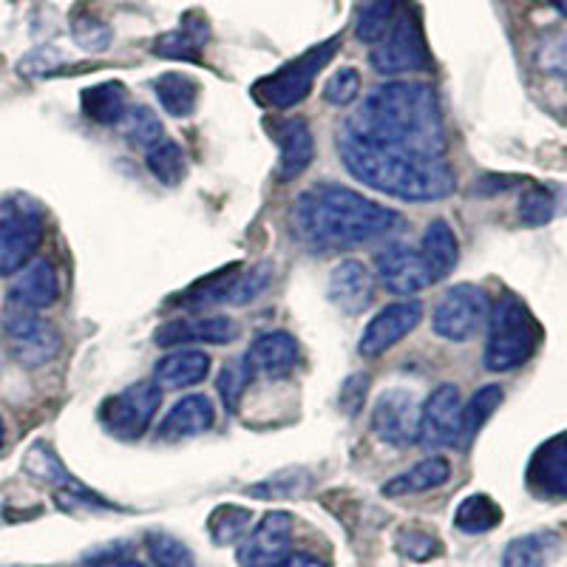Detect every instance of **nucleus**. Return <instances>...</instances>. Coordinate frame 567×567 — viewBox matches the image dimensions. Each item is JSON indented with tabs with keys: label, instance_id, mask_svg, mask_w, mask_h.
Returning <instances> with one entry per match:
<instances>
[{
	"label": "nucleus",
	"instance_id": "obj_38",
	"mask_svg": "<svg viewBox=\"0 0 567 567\" xmlns=\"http://www.w3.org/2000/svg\"><path fill=\"white\" fill-rule=\"evenodd\" d=\"M250 372L245 367V358L239 361H230L225 369L219 372V381H216V389H219V398L225 403L227 412H236L241 403V394H245L247 383H250Z\"/></svg>",
	"mask_w": 567,
	"mask_h": 567
},
{
	"label": "nucleus",
	"instance_id": "obj_47",
	"mask_svg": "<svg viewBox=\"0 0 567 567\" xmlns=\"http://www.w3.org/2000/svg\"><path fill=\"white\" fill-rule=\"evenodd\" d=\"M7 443V429H3V420H0V449Z\"/></svg>",
	"mask_w": 567,
	"mask_h": 567
},
{
	"label": "nucleus",
	"instance_id": "obj_18",
	"mask_svg": "<svg viewBox=\"0 0 567 567\" xmlns=\"http://www.w3.org/2000/svg\"><path fill=\"white\" fill-rule=\"evenodd\" d=\"M528 485L545 499H567V437H554L534 454Z\"/></svg>",
	"mask_w": 567,
	"mask_h": 567
},
{
	"label": "nucleus",
	"instance_id": "obj_30",
	"mask_svg": "<svg viewBox=\"0 0 567 567\" xmlns=\"http://www.w3.org/2000/svg\"><path fill=\"white\" fill-rule=\"evenodd\" d=\"M499 523H503V508L485 494L465 496L457 505V514H454V525L463 534H488Z\"/></svg>",
	"mask_w": 567,
	"mask_h": 567
},
{
	"label": "nucleus",
	"instance_id": "obj_13",
	"mask_svg": "<svg viewBox=\"0 0 567 567\" xmlns=\"http://www.w3.org/2000/svg\"><path fill=\"white\" fill-rule=\"evenodd\" d=\"M290 542L292 516L284 511H270L239 548L241 567H276L284 556H290Z\"/></svg>",
	"mask_w": 567,
	"mask_h": 567
},
{
	"label": "nucleus",
	"instance_id": "obj_3",
	"mask_svg": "<svg viewBox=\"0 0 567 567\" xmlns=\"http://www.w3.org/2000/svg\"><path fill=\"white\" fill-rule=\"evenodd\" d=\"M542 341L539 321L516 296H503L488 318L483 363L488 372H514L528 363Z\"/></svg>",
	"mask_w": 567,
	"mask_h": 567
},
{
	"label": "nucleus",
	"instance_id": "obj_42",
	"mask_svg": "<svg viewBox=\"0 0 567 567\" xmlns=\"http://www.w3.org/2000/svg\"><path fill=\"white\" fill-rule=\"evenodd\" d=\"M398 550L414 561H429L440 554V542L425 530H403L398 539Z\"/></svg>",
	"mask_w": 567,
	"mask_h": 567
},
{
	"label": "nucleus",
	"instance_id": "obj_16",
	"mask_svg": "<svg viewBox=\"0 0 567 567\" xmlns=\"http://www.w3.org/2000/svg\"><path fill=\"white\" fill-rule=\"evenodd\" d=\"M278 145V182H292L316 159V136L301 116L284 120L272 128Z\"/></svg>",
	"mask_w": 567,
	"mask_h": 567
},
{
	"label": "nucleus",
	"instance_id": "obj_46",
	"mask_svg": "<svg viewBox=\"0 0 567 567\" xmlns=\"http://www.w3.org/2000/svg\"><path fill=\"white\" fill-rule=\"evenodd\" d=\"M550 3H554V7L567 18V0H550Z\"/></svg>",
	"mask_w": 567,
	"mask_h": 567
},
{
	"label": "nucleus",
	"instance_id": "obj_33",
	"mask_svg": "<svg viewBox=\"0 0 567 567\" xmlns=\"http://www.w3.org/2000/svg\"><path fill=\"white\" fill-rule=\"evenodd\" d=\"M252 514L247 508H239V505H219V508L210 514V539L216 545H233V542H239L241 536L247 534L250 528Z\"/></svg>",
	"mask_w": 567,
	"mask_h": 567
},
{
	"label": "nucleus",
	"instance_id": "obj_26",
	"mask_svg": "<svg viewBox=\"0 0 567 567\" xmlns=\"http://www.w3.org/2000/svg\"><path fill=\"white\" fill-rule=\"evenodd\" d=\"M452 477V465L445 457H429L420 460L417 465H412L409 471L398 474V477L389 480L383 485V494L386 496H409V494H423V491H434L443 483H449Z\"/></svg>",
	"mask_w": 567,
	"mask_h": 567
},
{
	"label": "nucleus",
	"instance_id": "obj_29",
	"mask_svg": "<svg viewBox=\"0 0 567 567\" xmlns=\"http://www.w3.org/2000/svg\"><path fill=\"white\" fill-rule=\"evenodd\" d=\"M499 403H503V386H483L474 392V398L468 400L463 406V420H460V443L463 449H468L471 443H474V437H477L480 432H483V425L488 423L491 414L499 409Z\"/></svg>",
	"mask_w": 567,
	"mask_h": 567
},
{
	"label": "nucleus",
	"instance_id": "obj_36",
	"mask_svg": "<svg viewBox=\"0 0 567 567\" xmlns=\"http://www.w3.org/2000/svg\"><path fill=\"white\" fill-rule=\"evenodd\" d=\"M123 134L128 136L134 145L151 148V145H156V142L162 140V123L156 120V114L148 105H136V109H131L128 114H125Z\"/></svg>",
	"mask_w": 567,
	"mask_h": 567
},
{
	"label": "nucleus",
	"instance_id": "obj_15",
	"mask_svg": "<svg viewBox=\"0 0 567 567\" xmlns=\"http://www.w3.org/2000/svg\"><path fill=\"white\" fill-rule=\"evenodd\" d=\"M298 341L290 332H265L252 341V347L245 354V367L250 378H287L298 363Z\"/></svg>",
	"mask_w": 567,
	"mask_h": 567
},
{
	"label": "nucleus",
	"instance_id": "obj_6",
	"mask_svg": "<svg viewBox=\"0 0 567 567\" xmlns=\"http://www.w3.org/2000/svg\"><path fill=\"white\" fill-rule=\"evenodd\" d=\"M43 241V210L29 196H7L0 202V276H14Z\"/></svg>",
	"mask_w": 567,
	"mask_h": 567
},
{
	"label": "nucleus",
	"instance_id": "obj_10",
	"mask_svg": "<svg viewBox=\"0 0 567 567\" xmlns=\"http://www.w3.org/2000/svg\"><path fill=\"white\" fill-rule=\"evenodd\" d=\"M420 412L423 406L412 392L386 389L374 403L372 432L392 449H409L420 443Z\"/></svg>",
	"mask_w": 567,
	"mask_h": 567
},
{
	"label": "nucleus",
	"instance_id": "obj_39",
	"mask_svg": "<svg viewBox=\"0 0 567 567\" xmlns=\"http://www.w3.org/2000/svg\"><path fill=\"white\" fill-rule=\"evenodd\" d=\"M358 94H361V74H358V69H349V65L338 69L327 80V85H323V100L329 105H338V109L352 105L358 100Z\"/></svg>",
	"mask_w": 567,
	"mask_h": 567
},
{
	"label": "nucleus",
	"instance_id": "obj_37",
	"mask_svg": "<svg viewBox=\"0 0 567 567\" xmlns=\"http://www.w3.org/2000/svg\"><path fill=\"white\" fill-rule=\"evenodd\" d=\"M270 284V265H256L250 270H239V276L233 278L230 292H227V303L245 307V303L256 301Z\"/></svg>",
	"mask_w": 567,
	"mask_h": 567
},
{
	"label": "nucleus",
	"instance_id": "obj_45",
	"mask_svg": "<svg viewBox=\"0 0 567 567\" xmlns=\"http://www.w3.org/2000/svg\"><path fill=\"white\" fill-rule=\"evenodd\" d=\"M97 567H145V565H140V561H134V559H123V556H116V559L103 561V565H97Z\"/></svg>",
	"mask_w": 567,
	"mask_h": 567
},
{
	"label": "nucleus",
	"instance_id": "obj_2",
	"mask_svg": "<svg viewBox=\"0 0 567 567\" xmlns=\"http://www.w3.org/2000/svg\"><path fill=\"white\" fill-rule=\"evenodd\" d=\"M290 225L303 247L323 252L369 245L403 225V219L343 185H316L296 199Z\"/></svg>",
	"mask_w": 567,
	"mask_h": 567
},
{
	"label": "nucleus",
	"instance_id": "obj_22",
	"mask_svg": "<svg viewBox=\"0 0 567 567\" xmlns=\"http://www.w3.org/2000/svg\"><path fill=\"white\" fill-rule=\"evenodd\" d=\"M210 374V354L202 349H176L159 358L154 367V383L159 389H190Z\"/></svg>",
	"mask_w": 567,
	"mask_h": 567
},
{
	"label": "nucleus",
	"instance_id": "obj_12",
	"mask_svg": "<svg viewBox=\"0 0 567 567\" xmlns=\"http://www.w3.org/2000/svg\"><path fill=\"white\" fill-rule=\"evenodd\" d=\"M460 420H463V398L454 383L434 389L420 412V443L440 449V445L460 443Z\"/></svg>",
	"mask_w": 567,
	"mask_h": 567
},
{
	"label": "nucleus",
	"instance_id": "obj_32",
	"mask_svg": "<svg viewBox=\"0 0 567 567\" xmlns=\"http://www.w3.org/2000/svg\"><path fill=\"white\" fill-rule=\"evenodd\" d=\"M556 548L554 534H528L505 548V567H542Z\"/></svg>",
	"mask_w": 567,
	"mask_h": 567
},
{
	"label": "nucleus",
	"instance_id": "obj_24",
	"mask_svg": "<svg viewBox=\"0 0 567 567\" xmlns=\"http://www.w3.org/2000/svg\"><path fill=\"white\" fill-rule=\"evenodd\" d=\"M420 256H423L425 267L432 272V281L452 276L460 261V245L449 221L437 219L425 227L423 241H420Z\"/></svg>",
	"mask_w": 567,
	"mask_h": 567
},
{
	"label": "nucleus",
	"instance_id": "obj_31",
	"mask_svg": "<svg viewBox=\"0 0 567 567\" xmlns=\"http://www.w3.org/2000/svg\"><path fill=\"white\" fill-rule=\"evenodd\" d=\"M145 165H148L151 174L162 182V185L176 187L185 179L187 159L185 151H182L179 142L174 140H159L156 145H151L148 154H145Z\"/></svg>",
	"mask_w": 567,
	"mask_h": 567
},
{
	"label": "nucleus",
	"instance_id": "obj_5",
	"mask_svg": "<svg viewBox=\"0 0 567 567\" xmlns=\"http://www.w3.org/2000/svg\"><path fill=\"white\" fill-rule=\"evenodd\" d=\"M369 63L378 74H406V71L432 69V54L425 45L423 20L417 3H403L392 29L381 43H374Z\"/></svg>",
	"mask_w": 567,
	"mask_h": 567
},
{
	"label": "nucleus",
	"instance_id": "obj_43",
	"mask_svg": "<svg viewBox=\"0 0 567 567\" xmlns=\"http://www.w3.org/2000/svg\"><path fill=\"white\" fill-rule=\"evenodd\" d=\"M367 392H369V378L367 374H354V378H349L347 383H343L341 389V409L347 414H358L363 406V400H367Z\"/></svg>",
	"mask_w": 567,
	"mask_h": 567
},
{
	"label": "nucleus",
	"instance_id": "obj_44",
	"mask_svg": "<svg viewBox=\"0 0 567 567\" xmlns=\"http://www.w3.org/2000/svg\"><path fill=\"white\" fill-rule=\"evenodd\" d=\"M276 567H327V561L316 559V556L310 554H290V556H284Z\"/></svg>",
	"mask_w": 567,
	"mask_h": 567
},
{
	"label": "nucleus",
	"instance_id": "obj_21",
	"mask_svg": "<svg viewBox=\"0 0 567 567\" xmlns=\"http://www.w3.org/2000/svg\"><path fill=\"white\" fill-rule=\"evenodd\" d=\"M216 423V406L207 394H187L171 412L165 414L159 425L162 440H185L205 434L210 425Z\"/></svg>",
	"mask_w": 567,
	"mask_h": 567
},
{
	"label": "nucleus",
	"instance_id": "obj_11",
	"mask_svg": "<svg viewBox=\"0 0 567 567\" xmlns=\"http://www.w3.org/2000/svg\"><path fill=\"white\" fill-rule=\"evenodd\" d=\"M420 321H423V303L420 301L389 303L367 323L358 349H361L363 358H378V354L392 349L398 341L412 336Z\"/></svg>",
	"mask_w": 567,
	"mask_h": 567
},
{
	"label": "nucleus",
	"instance_id": "obj_20",
	"mask_svg": "<svg viewBox=\"0 0 567 567\" xmlns=\"http://www.w3.org/2000/svg\"><path fill=\"white\" fill-rule=\"evenodd\" d=\"M58 270H54L52 261L38 258V261H32V265H27L20 270L18 281H14L12 290H9V303H12V307H20V310L40 312L58 301Z\"/></svg>",
	"mask_w": 567,
	"mask_h": 567
},
{
	"label": "nucleus",
	"instance_id": "obj_25",
	"mask_svg": "<svg viewBox=\"0 0 567 567\" xmlns=\"http://www.w3.org/2000/svg\"><path fill=\"white\" fill-rule=\"evenodd\" d=\"M80 109L97 125H116L123 123L128 114V91L123 83L109 80V83L91 85L80 94Z\"/></svg>",
	"mask_w": 567,
	"mask_h": 567
},
{
	"label": "nucleus",
	"instance_id": "obj_19",
	"mask_svg": "<svg viewBox=\"0 0 567 567\" xmlns=\"http://www.w3.org/2000/svg\"><path fill=\"white\" fill-rule=\"evenodd\" d=\"M374 298V278L361 261H341L336 270L329 272V301L347 316H358L372 303Z\"/></svg>",
	"mask_w": 567,
	"mask_h": 567
},
{
	"label": "nucleus",
	"instance_id": "obj_27",
	"mask_svg": "<svg viewBox=\"0 0 567 567\" xmlns=\"http://www.w3.org/2000/svg\"><path fill=\"white\" fill-rule=\"evenodd\" d=\"M154 94L162 103V109L168 111L176 120H185L196 111V100H199V83L194 78H187L182 71H168L162 78L154 80Z\"/></svg>",
	"mask_w": 567,
	"mask_h": 567
},
{
	"label": "nucleus",
	"instance_id": "obj_7",
	"mask_svg": "<svg viewBox=\"0 0 567 567\" xmlns=\"http://www.w3.org/2000/svg\"><path fill=\"white\" fill-rule=\"evenodd\" d=\"M488 296L477 284H454L434 307L432 327L445 341H468L488 321Z\"/></svg>",
	"mask_w": 567,
	"mask_h": 567
},
{
	"label": "nucleus",
	"instance_id": "obj_4",
	"mask_svg": "<svg viewBox=\"0 0 567 567\" xmlns=\"http://www.w3.org/2000/svg\"><path fill=\"white\" fill-rule=\"evenodd\" d=\"M341 49V38L323 40V43L312 45L310 52H303L301 58L284 63L281 69H276L272 74H267L265 80H258L252 85V97L258 100L267 109H292V105L303 103L310 97V89L316 83V78L327 69V63L338 54Z\"/></svg>",
	"mask_w": 567,
	"mask_h": 567
},
{
	"label": "nucleus",
	"instance_id": "obj_8",
	"mask_svg": "<svg viewBox=\"0 0 567 567\" xmlns=\"http://www.w3.org/2000/svg\"><path fill=\"white\" fill-rule=\"evenodd\" d=\"M162 403V389L156 383H134L123 392L111 394L100 406V423L116 440H140L148 432L151 420Z\"/></svg>",
	"mask_w": 567,
	"mask_h": 567
},
{
	"label": "nucleus",
	"instance_id": "obj_40",
	"mask_svg": "<svg viewBox=\"0 0 567 567\" xmlns=\"http://www.w3.org/2000/svg\"><path fill=\"white\" fill-rule=\"evenodd\" d=\"M554 210H556V202L548 187H539V185L528 187V190L523 194V199H519V219L530 227L550 221Z\"/></svg>",
	"mask_w": 567,
	"mask_h": 567
},
{
	"label": "nucleus",
	"instance_id": "obj_23",
	"mask_svg": "<svg viewBox=\"0 0 567 567\" xmlns=\"http://www.w3.org/2000/svg\"><path fill=\"white\" fill-rule=\"evenodd\" d=\"M207 40H210V27H207V20L202 18V14L190 12L182 18L179 29L156 38L154 52L159 54V58L190 60V63H196V60L202 58V49H205Z\"/></svg>",
	"mask_w": 567,
	"mask_h": 567
},
{
	"label": "nucleus",
	"instance_id": "obj_1",
	"mask_svg": "<svg viewBox=\"0 0 567 567\" xmlns=\"http://www.w3.org/2000/svg\"><path fill=\"white\" fill-rule=\"evenodd\" d=\"M338 154L354 179L394 199L437 202L457 187L437 94L414 80L378 85L363 97L343 120Z\"/></svg>",
	"mask_w": 567,
	"mask_h": 567
},
{
	"label": "nucleus",
	"instance_id": "obj_9",
	"mask_svg": "<svg viewBox=\"0 0 567 567\" xmlns=\"http://www.w3.org/2000/svg\"><path fill=\"white\" fill-rule=\"evenodd\" d=\"M3 336H7L12 358L27 369L49 363L60 352L58 329L32 310H20L9 303L3 312Z\"/></svg>",
	"mask_w": 567,
	"mask_h": 567
},
{
	"label": "nucleus",
	"instance_id": "obj_28",
	"mask_svg": "<svg viewBox=\"0 0 567 567\" xmlns=\"http://www.w3.org/2000/svg\"><path fill=\"white\" fill-rule=\"evenodd\" d=\"M403 0H363L354 12V38L361 43H381L392 29Z\"/></svg>",
	"mask_w": 567,
	"mask_h": 567
},
{
	"label": "nucleus",
	"instance_id": "obj_17",
	"mask_svg": "<svg viewBox=\"0 0 567 567\" xmlns=\"http://www.w3.org/2000/svg\"><path fill=\"white\" fill-rule=\"evenodd\" d=\"M236 338H239V323L227 316L168 321L154 332V341L159 347H179V343H230Z\"/></svg>",
	"mask_w": 567,
	"mask_h": 567
},
{
	"label": "nucleus",
	"instance_id": "obj_14",
	"mask_svg": "<svg viewBox=\"0 0 567 567\" xmlns=\"http://www.w3.org/2000/svg\"><path fill=\"white\" fill-rule=\"evenodd\" d=\"M374 270H378L383 287L394 296H417L429 284H434L420 250L409 245H392L378 252Z\"/></svg>",
	"mask_w": 567,
	"mask_h": 567
},
{
	"label": "nucleus",
	"instance_id": "obj_34",
	"mask_svg": "<svg viewBox=\"0 0 567 567\" xmlns=\"http://www.w3.org/2000/svg\"><path fill=\"white\" fill-rule=\"evenodd\" d=\"M312 477L310 471L303 468H287V471H278L276 477L265 480V483L252 485L247 488L250 496H261V499H287V496H298L303 491L310 488Z\"/></svg>",
	"mask_w": 567,
	"mask_h": 567
},
{
	"label": "nucleus",
	"instance_id": "obj_41",
	"mask_svg": "<svg viewBox=\"0 0 567 567\" xmlns=\"http://www.w3.org/2000/svg\"><path fill=\"white\" fill-rule=\"evenodd\" d=\"M74 40L89 52H105L111 43V29L97 14H83L74 20Z\"/></svg>",
	"mask_w": 567,
	"mask_h": 567
},
{
	"label": "nucleus",
	"instance_id": "obj_35",
	"mask_svg": "<svg viewBox=\"0 0 567 567\" xmlns=\"http://www.w3.org/2000/svg\"><path fill=\"white\" fill-rule=\"evenodd\" d=\"M148 554L156 567H196L194 554L187 550L185 542L162 530L148 534Z\"/></svg>",
	"mask_w": 567,
	"mask_h": 567
}]
</instances>
